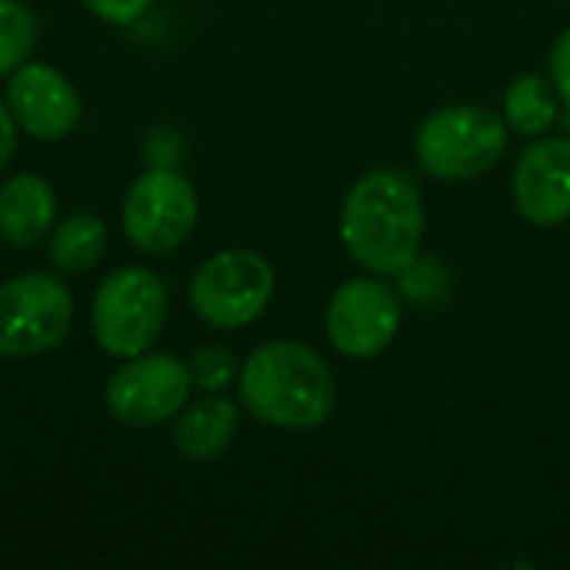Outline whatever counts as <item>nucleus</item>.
Instances as JSON below:
<instances>
[{"instance_id":"nucleus-14","label":"nucleus","mask_w":570,"mask_h":570,"mask_svg":"<svg viewBox=\"0 0 570 570\" xmlns=\"http://www.w3.org/2000/svg\"><path fill=\"white\" fill-rule=\"evenodd\" d=\"M504 120L511 134L541 137L561 120V97L544 73H521L508 83L504 94Z\"/></svg>"},{"instance_id":"nucleus-7","label":"nucleus","mask_w":570,"mask_h":570,"mask_svg":"<svg viewBox=\"0 0 570 570\" xmlns=\"http://www.w3.org/2000/svg\"><path fill=\"white\" fill-rule=\"evenodd\" d=\"M73 297L60 277L23 274L0 284V357H37L70 334Z\"/></svg>"},{"instance_id":"nucleus-20","label":"nucleus","mask_w":570,"mask_h":570,"mask_svg":"<svg viewBox=\"0 0 570 570\" xmlns=\"http://www.w3.org/2000/svg\"><path fill=\"white\" fill-rule=\"evenodd\" d=\"M13 147H17V120H13L10 107L0 100V170L13 157Z\"/></svg>"},{"instance_id":"nucleus-2","label":"nucleus","mask_w":570,"mask_h":570,"mask_svg":"<svg viewBox=\"0 0 570 570\" xmlns=\"http://www.w3.org/2000/svg\"><path fill=\"white\" fill-rule=\"evenodd\" d=\"M240 404L261 424L281 431H314L337 407L331 364L301 341H267L240 367Z\"/></svg>"},{"instance_id":"nucleus-18","label":"nucleus","mask_w":570,"mask_h":570,"mask_svg":"<svg viewBox=\"0 0 570 570\" xmlns=\"http://www.w3.org/2000/svg\"><path fill=\"white\" fill-rule=\"evenodd\" d=\"M551 83L561 97V114H564V127L570 130V27L561 30V37L551 47Z\"/></svg>"},{"instance_id":"nucleus-9","label":"nucleus","mask_w":570,"mask_h":570,"mask_svg":"<svg viewBox=\"0 0 570 570\" xmlns=\"http://www.w3.org/2000/svg\"><path fill=\"white\" fill-rule=\"evenodd\" d=\"M190 367L174 354L127 357L107 381V411L127 428H154L177 417L190 397Z\"/></svg>"},{"instance_id":"nucleus-19","label":"nucleus","mask_w":570,"mask_h":570,"mask_svg":"<svg viewBox=\"0 0 570 570\" xmlns=\"http://www.w3.org/2000/svg\"><path fill=\"white\" fill-rule=\"evenodd\" d=\"M83 3L94 17H100L114 27H127V23L140 20L154 0H83Z\"/></svg>"},{"instance_id":"nucleus-13","label":"nucleus","mask_w":570,"mask_h":570,"mask_svg":"<svg viewBox=\"0 0 570 570\" xmlns=\"http://www.w3.org/2000/svg\"><path fill=\"white\" fill-rule=\"evenodd\" d=\"M237 424H240L237 404L220 394H210L180 411L174 424V448L190 461H214L230 448Z\"/></svg>"},{"instance_id":"nucleus-8","label":"nucleus","mask_w":570,"mask_h":570,"mask_svg":"<svg viewBox=\"0 0 570 570\" xmlns=\"http://www.w3.org/2000/svg\"><path fill=\"white\" fill-rule=\"evenodd\" d=\"M200 217L194 184L174 167L144 170L124 197V234L144 254L177 250Z\"/></svg>"},{"instance_id":"nucleus-12","label":"nucleus","mask_w":570,"mask_h":570,"mask_svg":"<svg viewBox=\"0 0 570 570\" xmlns=\"http://www.w3.org/2000/svg\"><path fill=\"white\" fill-rule=\"evenodd\" d=\"M57 217L53 187L37 174H13L0 187V237L10 247H37Z\"/></svg>"},{"instance_id":"nucleus-1","label":"nucleus","mask_w":570,"mask_h":570,"mask_svg":"<svg viewBox=\"0 0 570 570\" xmlns=\"http://www.w3.org/2000/svg\"><path fill=\"white\" fill-rule=\"evenodd\" d=\"M424 200L397 167H374L354 180L341 207V240L367 274H404L424 244Z\"/></svg>"},{"instance_id":"nucleus-3","label":"nucleus","mask_w":570,"mask_h":570,"mask_svg":"<svg viewBox=\"0 0 570 570\" xmlns=\"http://www.w3.org/2000/svg\"><path fill=\"white\" fill-rule=\"evenodd\" d=\"M511 140L504 114L481 104H451L424 117L414 150L424 174L438 180H474L501 164Z\"/></svg>"},{"instance_id":"nucleus-4","label":"nucleus","mask_w":570,"mask_h":570,"mask_svg":"<svg viewBox=\"0 0 570 570\" xmlns=\"http://www.w3.org/2000/svg\"><path fill=\"white\" fill-rule=\"evenodd\" d=\"M94 337L110 357H137L150 351L167 321V287L147 267H120L107 274L94 294Z\"/></svg>"},{"instance_id":"nucleus-17","label":"nucleus","mask_w":570,"mask_h":570,"mask_svg":"<svg viewBox=\"0 0 570 570\" xmlns=\"http://www.w3.org/2000/svg\"><path fill=\"white\" fill-rule=\"evenodd\" d=\"M190 381L194 387L207 391V394H217L224 387H230L240 371H237V361L227 347H200L194 357H190Z\"/></svg>"},{"instance_id":"nucleus-15","label":"nucleus","mask_w":570,"mask_h":570,"mask_svg":"<svg viewBox=\"0 0 570 570\" xmlns=\"http://www.w3.org/2000/svg\"><path fill=\"white\" fill-rule=\"evenodd\" d=\"M107 250V227L97 214H70L50 234L47 257L60 274H87L104 261Z\"/></svg>"},{"instance_id":"nucleus-5","label":"nucleus","mask_w":570,"mask_h":570,"mask_svg":"<svg viewBox=\"0 0 570 570\" xmlns=\"http://www.w3.org/2000/svg\"><path fill=\"white\" fill-rule=\"evenodd\" d=\"M274 297V267L257 250H220L190 281V307L217 331L254 324Z\"/></svg>"},{"instance_id":"nucleus-6","label":"nucleus","mask_w":570,"mask_h":570,"mask_svg":"<svg viewBox=\"0 0 570 570\" xmlns=\"http://www.w3.org/2000/svg\"><path fill=\"white\" fill-rule=\"evenodd\" d=\"M404 321L401 294L377 274L344 281L324 311V331L337 354L351 361H374L381 357Z\"/></svg>"},{"instance_id":"nucleus-16","label":"nucleus","mask_w":570,"mask_h":570,"mask_svg":"<svg viewBox=\"0 0 570 570\" xmlns=\"http://www.w3.org/2000/svg\"><path fill=\"white\" fill-rule=\"evenodd\" d=\"M37 43V20L20 0H0V77L27 63Z\"/></svg>"},{"instance_id":"nucleus-11","label":"nucleus","mask_w":570,"mask_h":570,"mask_svg":"<svg viewBox=\"0 0 570 570\" xmlns=\"http://www.w3.org/2000/svg\"><path fill=\"white\" fill-rule=\"evenodd\" d=\"M7 107L37 140H60L80 124V100L73 83L50 63H20L7 83Z\"/></svg>"},{"instance_id":"nucleus-10","label":"nucleus","mask_w":570,"mask_h":570,"mask_svg":"<svg viewBox=\"0 0 570 570\" xmlns=\"http://www.w3.org/2000/svg\"><path fill=\"white\" fill-rule=\"evenodd\" d=\"M518 214L534 227H561L570 220V140L534 137L511 174Z\"/></svg>"}]
</instances>
